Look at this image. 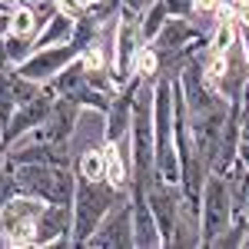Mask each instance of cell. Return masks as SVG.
<instances>
[{
	"label": "cell",
	"instance_id": "cell-1",
	"mask_svg": "<svg viewBox=\"0 0 249 249\" xmlns=\"http://www.w3.org/2000/svg\"><path fill=\"white\" fill-rule=\"evenodd\" d=\"M130 199V190H116L107 179H87V176H77V190H73V223H70V246L80 249L90 232L110 216V213Z\"/></svg>",
	"mask_w": 249,
	"mask_h": 249
},
{
	"label": "cell",
	"instance_id": "cell-2",
	"mask_svg": "<svg viewBox=\"0 0 249 249\" xmlns=\"http://www.w3.org/2000/svg\"><path fill=\"white\" fill-rule=\"evenodd\" d=\"M153 176L179 183V156L173 140V80H153Z\"/></svg>",
	"mask_w": 249,
	"mask_h": 249
},
{
	"label": "cell",
	"instance_id": "cell-3",
	"mask_svg": "<svg viewBox=\"0 0 249 249\" xmlns=\"http://www.w3.org/2000/svg\"><path fill=\"white\" fill-rule=\"evenodd\" d=\"M130 166H133V183H150L153 179V83H140L133 93V116H130Z\"/></svg>",
	"mask_w": 249,
	"mask_h": 249
},
{
	"label": "cell",
	"instance_id": "cell-4",
	"mask_svg": "<svg viewBox=\"0 0 249 249\" xmlns=\"http://www.w3.org/2000/svg\"><path fill=\"white\" fill-rule=\"evenodd\" d=\"M17 190L23 196H34L43 203H73L77 190V173L73 166H60V163H17L10 166Z\"/></svg>",
	"mask_w": 249,
	"mask_h": 249
},
{
	"label": "cell",
	"instance_id": "cell-5",
	"mask_svg": "<svg viewBox=\"0 0 249 249\" xmlns=\"http://www.w3.org/2000/svg\"><path fill=\"white\" fill-rule=\"evenodd\" d=\"M232 193H230V179L223 173H213L203 183V196H199V246L210 249L213 239L232 223Z\"/></svg>",
	"mask_w": 249,
	"mask_h": 249
},
{
	"label": "cell",
	"instance_id": "cell-6",
	"mask_svg": "<svg viewBox=\"0 0 249 249\" xmlns=\"http://www.w3.org/2000/svg\"><path fill=\"white\" fill-rule=\"evenodd\" d=\"M43 206H47L43 199H34V196L17 193L0 210V239H3V246L34 249V236H37V223H40Z\"/></svg>",
	"mask_w": 249,
	"mask_h": 249
},
{
	"label": "cell",
	"instance_id": "cell-7",
	"mask_svg": "<svg viewBox=\"0 0 249 249\" xmlns=\"http://www.w3.org/2000/svg\"><path fill=\"white\" fill-rule=\"evenodd\" d=\"M143 43L146 40L140 37V14L130 10V7H120L116 27H113V53H110V70H113L120 87L133 77V63Z\"/></svg>",
	"mask_w": 249,
	"mask_h": 249
},
{
	"label": "cell",
	"instance_id": "cell-8",
	"mask_svg": "<svg viewBox=\"0 0 249 249\" xmlns=\"http://www.w3.org/2000/svg\"><path fill=\"white\" fill-rule=\"evenodd\" d=\"M47 87H50L57 96H67V100H73L77 107L93 110V113H107V107H110V100H113V96L100 93L96 87H90V80H87V73H83V63H80V60H73L70 67H63Z\"/></svg>",
	"mask_w": 249,
	"mask_h": 249
},
{
	"label": "cell",
	"instance_id": "cell-9",
	"mask_svg": "<svg viewBox=\"0 0 249 249\" xmlns=\"http://www.w3.org/2000/svg\"><path fill=\"white\" fill-rule=\"evenodd\" d=\"M80 113H83V107H77L67 96H57L53 107H50V113H47V120L40 123L37 130H30V133H23V136L37 140V143H53V146H73Z\"/></svg>",
	"mask_w": 249,
	"mask_h": 249
},
{
	"label": "cell",
	"instance_id": "cell-10",
	"mask_svg": "<svg viewBox=\"0 0 249 249\" xmlns=\"http://www.w3.org/2000/svg\"><path fill=\"white\" fill-rule=\"evenodd\" d=\"M77 57H80V47L73 43V40H67V43H53V47H40V50H34L23 63H17V70L27 80L47 87L63 67H70Z\"/></svg>",
	"mask_w": 249,
	"mask_h": 249
},
{
	"label": "cell",
	"instance_id": "cell-11",
	"mask_svg": "<svg viewBox=\"0 0 249 249\" xmlns=\"http://www.w3.org/2000/svg\"><path fill=\"white\" fill-rule=\"evenodd\" d=\"M146 203L156 216V226H160V236H163V246H170L173 239V226H176V216L183 210V193H179V183H166L153 176L146 183Z\"/></svg>",
	"mask_w": 249,
	"mask_h": 249
},
{
	"label": "cell",
	"instance_id": "cell-12",
	"mask_svg": "<svg viewBox=\"0 0 249 249\" xmlns=\"http://www.w3.org/2000/svg\"><path fill=\"white\" fill-rule=\"evenodd\" d=\"M87 249H133V213H130V199L120 203L83 243Z\"/></svg>",
	"mask_w": 249,
	"mask_h": 249
},
{
	"label": "cell",
	"instance_id": "cell-13",
	"mask_svg": "<svg viewBox=\"0 0 249 249\" xmlns=\"http://www.w3.org/2000/svg\"><path fill=\"white\" fill-rule=\"evenodd\" d=\"M37 90H40V83L27 80L17 70V63H10L0 53V126H7L14 110H17L20 103H27Z\"/></svg>",
	"mask_w": 249,
	"mask_h": 249
},
{
	"label": "cell",
	"instance_id": "cell-14",
	"mask_svg": "<svg viewBox=\"0 0 249 249\" xmlns=\"http://www.w3.org/2000/svg\"><path fill=\"white\" fill-rule=\"evenodd\" d=\"M53 100H57V93H53L50 87H40L27 103H20L17 110H14V116H10V123H7L3 133H0V136H3V143H14V140H20L23 133L37 130L40 123L47 120L50 107H53Z\"/></svg>",
	"mask_w": 249,
	"mask_h": 249
},
{
	"label": "cell",
	"instance_id": "cell-15",
	"mask_svg": "<svg viewBox=\"0 0 249 249\" xmlns=\"http://www.w3.org/2000/svg\"><path fill=\"white\" fill-rule=\"evenodd\" d=\"M130 213H133V249H160L163 236L156 226V216L146 203V186L130 183Z\"/></svg>",
	"mask_w": 249,
	"mask_h": 249
},
{
	"label": "cell",
	"instance_id": "cell-16",
	"mask_svg": "<svg viewBox=\"0 0 249 249\" xmlns=\"http://www.w3.org/2000/svg\"><path fill=\"white\" fill-rule=\"evenodd\" d=\"M70 223H73V210H70V203H47L43 213H40V223H37L34 249L70 246Z\"/></svg>",
	"mask_w": 249,
	"mask_h": 249
},
{
	"label": "cell",
	"instance_id": "cell-17",
	"mask_svg": "<svg viewBox=\"0 0 249 249\" xmlns=\"http://www.w3.org/2000/svg\"><path fill=\"white\" fill-rule=\"evenodd\" d=\"M103 146V179L116 186V190H130V183H133V166H130V146H126V140H120V143H100Z\"/></svg>",
	"mask_w": 249,
	"mask_h": 249
},
{
	"label": "cell",
	"instance_id": "cell-18",
	"mask_svg": "<svg viewBox=\"0 0 249 249\" xmlns=\"http://www.w3.org/2000/svg\"><path fill=\"white\" fill-rule=\"evenodd\" d=\"M70 34H73V17H67V14L53 10V17L37 30V37H34V50H40V47H53V43H67Z\"/></svg>",
	"mask_w": 249,
	"mask_h": 249
},
{
	"label": "cell",
	"instance_id": "cell-19",
	"mask_svg": "<svg viewBox=\"0 0 249 249\" xmlns=\"http://www.w3.org/2000/svg\"><path fill=\"white\" fill-rule=\"evenodd\" d=\"M170 246H179V249H196V246H199V216L190 213L186 206H183L179 216H176Z\"/></svg>",
	"mask_w": 249,
	"mask_h": 249
},
{
	"label": "cell",
	"instance_id": "cell-20",
	"mask_svg": "<svg viewBox=\"0 0 249 249\" xmlns=\"http://www.w3.org/2000/svg\"><path fill=\"white\" fill-rule=\"evenodd\" d=\"M226 179H230V193H232V210L249 216V170L243 163H232Z\"/></svg>",
	"mask_w": 249,
	"mask_h": 249
},
{
	"label": "cell",
	"instance_id": "cell-21",
	"mask_svg": "<svg viewBox=\"0 0 249 249\" xmlns=\"http://www.w3.org/2000/svg\"><path fill=\"white\" fill-rule=\"evenodd\" d=\"M37 30H40V20H37V10H34V7H27V3L10 7V30H7V34L34 40V37H37Z\"/></svg>",
	"mask_w": 249,
	"mask_h": 249
},
{
	"label": "cell",
	"instance_id": "cell-22",
	"mask_svg": "<svg viewBox=\"0 0 249 249\" xmlns=\"http://www.w3.org/2000/svg\"><path fill=\"white\" fill-rule=\"evenodd\" d=\"M166 17H170L166 3H163V0H150V3L140 10V37L150 43V40L156 37V30L166 23Z\"/></svg>",
	"mask_w": 249,
	"mask_h": 249
},
{
	"label": "cell",
	"instance_id": "cell-23",
	"mask_svg": "<svg viewBox=\"0 0 249 249\" xmlns=\"http://www.w3.org/2000/svg\"><path fill=\"white\" fill-rule=\"evenodd\" d=\"M73 173L87 179H103V146H87L80 156H73Z\"/></svg>",
	"mask_w": 249,
	"mask_h": 249
},
{
	"label": "cell",
	"instance_id": "cell-24",
	"mask_svg": "<svg viewBox=\"0 0 249 249\" xmlns=\"http://www.w3.org/2000/svg\"><path fill=\"white\" fill-rule=\"evenodd\" d=\"M243 243H246V216H243V213H236L230 226L213 239L210 249H239Z\"/></svg>",
	"mask_w": 249,
	"mask_h": 249
},
{
	"label": "cell",
	"instance_id": "cell-25",
	"mask_svg": "<svg viewBox=\"0 0 249 249\" xmlns=\"http://www.w3.org/2000/svg\"><path fill=\"white\" fill-rule=\"evenodd\" d=\"M133 73H136V77H143L146 83H153V80L160 77V53H156L150 43H143V47H140L136 63H133Z\"/></svg>",
	"mask_w": 249,
	"mask_h": 249
},
{
	"label": "cell",
	"instance_id": "cell-26",
	"mask_svg": "<svg viewBox=\"0 0 249 249\" xmlns=\"http://www.w3.org/2000/svg\"><path fill=\"white\" fill-rule=\"evenodd\" d=\"M0 53L10 60V63H23V60L34 53V40L27 37H14V34H7V37H0Z\"/></svg>",
	"mask_w": 249,
	"mask_h": 249
},
{
	"label": "cell",
	"instance_id": "cell-27",
	"mask_svg": "<svg viewBox=\"0 0 249 249\" xmlns=\"http://www.w3.org/2000/svg\"><path fill=\"white\" fill-rule=\"evenodd\" d=\"M236 163H243L249 170V110L243 107V120H239V143H236Z\"/></svg>",
	"mask_w": 249,
	"mask_h": 249
},
{
	"label": "cell",
	"instance_id": "cell-28",
	"mask_svg": "<svg viewBox=\"0 0 249 249\" xmlns=\"http://www.w3.org/2000/svg\"><path fill=\"white\" fill-rule=\"evenodd\" d=\"M17 193L20 190H17V179H14V170L3 163V166H0V210H3V206H7Z\"/></svg>",
	"mask_w": 249,
	"mask_h": 249
},
{
	"label": "cell",
	"instance_id": "cell-29",
	"mask_svg": "<svg viewBox=\"0 0 249 249\" xmlns=\"http://www.w3.org/2000/svg\"><path fill=\"white\" fill-rule=\"evenodd\" d=\"M53 7H57L60 14H67V17L77 20L83 10H87V0H53Z\"/></svg>",
	"mask_w": 249,
	"mask_h": 249
},
{
	"label": "cell",
	"instance_id": "cell-30",
	"mask_svg": "<svg viewBox=\"0 0 249 249\" xmlns=\"http://www.w3.org/2000/svg\"><path fill=\"white\" fill-rule=\"evenodd\" d=\"M170 17H190L193 14V0H163Z\"/></svg>",
	"mask_w": 249,
	"mask_h": 249
},
{
	"label": "cell",
	"instance_id": "cell-31",
	"mask_svg": "<svg viewBox=\"0 0 249 249\" xmlns=\"http://www.w3.org/2000/svg\"><path fill=\"white\" fill-rule=\"evenodd\" d=\"M236 40H239V50L249 63V23H236Z\"/></svg>",
	"mask_w": 249,
	"mask_h": 249
},
{
	"label": "cell",
	"instance_id": "cell-32",
	"mask_svg": "<svg viewBox=\"0 0 249 249\" xmlns=\"http://www.w3.org/2000/svg\"><path fill=\"white\" fill-rule=\"evenodd\" d=\"M10 30V10H0V37H7Z\"/></svg>",
	"mask_w": 249,
	"mask_h": 249
},
{
	"label": "cell",
	"instance_id": "cell-33",
	"mask_svg": "<svg viewBox=\"0 0 249 249\" xmlns=\"http://www.w3.org/2000/svg\"><path fill=\"white\" fill-rule=\"evenodd\" d=\"M120 3H123V7H130V10H136V14H140V10H143V7H146L150 0H120Z\"/></svg>",
	"mask_w": 249,
	"mask_h": 249
},
{
	"label": "cell",
	"instance_id": "cell-34",
	"mask_svg": "<svg viewBox=\"0 0 249 249\" xmlns=\"http://www.w3.org/2000/svg\"><path fill=\"white\" fill-rule=\"evenodd\" d=\"M17 3H27V7H40V3H53V0H10V7H17Z\"/></svg>",
	"mask_w": 249,
	"mask_h": 249
},
{
	"label": "cell",
	"instance_id": "cell-35",
	"mask_svg": "<svg viewBox=\"0 0 249 249\" xmlns=\"http://www.w3.org/2000/svg\"><path fill=\"white\" fill-rule=\"evenodd\" d=\"M239 103H243V107H249V77H246V83H243V93H239Z\"/></svg>",
	"mask_w": 249,
	"mask_h": 249
},
{
	"label": "cell",
	"instance_id": "cell-36",
	"mask_svg": "<svg viewBox=\"0 0 249 249\" xmlns=\"http://www.w3.org/2000/svg\"><path fill=\"white\" fill-rule=\"evenodd\" d=\"M3 160H7V143H3V136H0V166H3Z\"/></svg>",
	"mask_w": 249,
	"mask_h": 249
},
{
	"label": "cell",
	"instance_id": "cell-37",
	"mask_svg": "<svg viewBox=\"0 0 249 249\" xmlns=\"http://www.w3.org/2000/svg\"><path fill=\"white\" fill-rule=\"evenodd\" d=\"M0 10H10V3H7V0H0Z\"/></svg>",
	"mask_w": 249,
	"mask_h": 249
},
{
	"label": "cell",
	"instance_id": "cell-38",
	"mask_svg": "<svg viewBox=\"0 0 249 249\" xmlns=\"http://www.w3.org/2000/svg\"><path fill=\"white\" fill-rule=\"evenodd\" d=\"M216 3H219V7H226V3H232V0H216Z\"/></svg>",
	"mask_w": 249,
	"mask_h": 249
},
{
	"label": "cell",
	"instance_id": "cell-39",
	"mask_svg": "<svg viewBox=\"0 0 249 249\" xmlns=\"http://www.w3.org/2000/svg\"><path fill=\"white\" fill-rule=\"evenodd\" d=\"M246 236H249V216H246Z\"/></svg>",
	"mask_w": 249,
	"mask_h": 249
},
{
	"label": "cell",
	"instance_id": "cell-40",
	"mask_svg": "<svg viewBox=\"0 0 249 249\" xmlns=\"http://www.w3.org/2000/svg\"><path fill=\"white\" fill-rule=\"evenodd\" d=\"M87 3H100V0H87Z\"/></svg>",
	"mask_w": 249,
	"mask_h": 249
},
{
	"label": "cell",
	"instance_id": "cell-41",
	"mask_svg": "<svg viewBox=\"0 0 249 249\" xmlns=\"http://www.w3.org/2000/svg\"><path fill=\"white\" fill-rule=\"evenodd\" d=\"M0 133H3V126H0Z\"/></svg>",
	"mask_w": 249,
	"mask_h": 249
},
{
	"label": "cell",
	"instance_id": "cell-42",
	"mask_svg": "<svg viewBox=\"0 0 249 249\" xmlns=\"http://www.w3.org/2000/svg\"><path fill=\"white\" fill-rule=\"evenodd\" d=\"M246 110H249V107H246Z\"/></svg>",
	"mask_w": 249,
	"mask_h": 249
}]
</instances>
